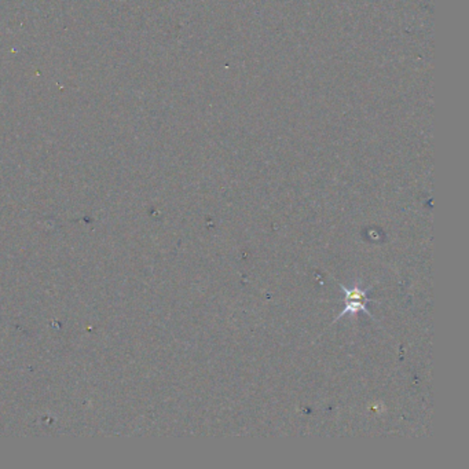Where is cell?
I'll list each match as a JSON object with an SVG mask.
<instances>
[{
    "label": "cell",
    "instance_id": "6da1fadb",
    "mask_svg": "<svg viewBox=\"0 0 469 469\" xmlns=\"http://www.w3.org/2000/svg\"><path fill=\"white\" fill-rule=\"evenodd\" d=\"M340 288L343 289L344 295H346V300H344V310L342 311V314L339 317H336V321L346 317L347 314H351V315H355L356 313H360L363 311L365 314H367L369 317H371L370 311L367 310V303L369 302H373L371 299H369L367 296V291L369 289H360L359 286H353L351 289L346 288L344 285L340 284Z\"/></svg>",
    "mask_w": 469,
    "mask_h": 469
}]
</instances>
